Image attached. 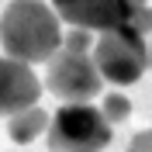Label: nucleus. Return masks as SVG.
Masks as SVG:
<instances>
[{
  "instance_id": "1",
  "label": "nucleus",
  "mask_w": 152,
  "mask_h": 152,
  "mask_svg": "<svg viewBox=\"0 0 152 152\" xmlns=\"http://www.w3.org/2000/svg\"><path fill=\"white\" fill-rule=\"evenodd\" d=\"M0 42L7 48V59L48 62L62 48L59 14L42 0H10L0 14Z\"/></svg>"
},
{
  "instance_id": "2",
  "label": "nucleus",
  "mask_w": 152,
  "mask_h": 152,
  "mask_svg": "<svg viewBox=\"0 0 152 152\" xmlns=\"http://www.w3.org/2000/svg\"><path fill=\"white\" fill-rule=\"evenodd\" d=\"M111 142V121L94 104H62L48 124L52 152H104Z\"/></svg>"
},
{
  "instance_id": "3",
  "label": "nucleus",
  "mask_w": 152,
  "mask_h": 152,
  "mask_svg": "<svg viewBox=\"0 0 152 152\" xmlns=\"http://www.w3.org/2000/svg\"><path fill=\"white\" fill-rule=\"evenodd\" d=\"M45 86L62 104H90L100 94V86H104V73H100V66H97V59L90 52L59 48L48 59Z\"/></svg>"
},
{
  "instance_id": "4",
  "label": "nucleus",
  "mask_w": 152,
  "mask_h": 152,
  "mask_svg": "<svg viewBox=\"0 0 152 152\" xmlns=\"http://www.w3.org/2000/svg\"><path fill=\"white\" fill-rule=\"evenodd\" d=\"M94 59H97V66H100L107 83L128 86L149 66L145 35L135 31L132 24L128 28H114V31H100V38H97V45H94Z\"/></svg>"
},
{
  "instance_id": "5",
  "label": "nucleus",
  "mask_w": 152,
  "mask_h": 152,
  "mask_svg": "<svg viewBox=\"0 0 152 152\" xmlns=\"http://www.w3.org/2000/svg\"><path fill=\"white\" fill-rule=\"evenodd\" d=\"M52 4L66 24L86 28V31L128 28L135 14L145 7V0H52Z\"/></svg>"
},
{
  "instance_id": "6",
  "label": "nucleus",
  "mask_w": 152,
  "mask_h": 152,
  "mask_svg": "<svg viewBox=\"0 0 152 152\" xmlns=\"http://www.w3.org/2000/svg\"><path fill=\"white\" fill-rule=\"evenodd\" d=\"M42 83L28 69V62L18 59H0V114H21L28 107H38Z\"/></svg>"
},
{
  "instance_id": "7",
  "label": "nucleus",
  "mask_w": 152,
  "mask_h": 152,
  "mask_svg": "<svg viewBox=\"0 0 152 152\" xmlns=\"http://www.w3.org/2000/svg\"><path fill=\"white\" fill-rule=\"evenodd\" d=\"M48 124H52V118H48L42 107H28V111H21V114H14V118H10L7 135H10V142L28 145V142H35L38 135L45 132Z\"/></svg>"
},
{
  "instance_id": "8",
  "label": "nucleus",
  "mask_w": 152,
  "mask_h": 152,
  "mask_svg": "<svg viewBox=\"0 0 152 152\" xmlns=\"http://www.w3.org/2000/svg\"><path fill=\"white\" fill-rule=\"evenodd\" d=\"M100 111H104V118H107L111 124H121L124 118L132 114V100H128L124 94H107L104 104H100Z\"/></svg>"
},
{
  "instance_id": "9",
  "label": "nucleus",
  "mask_w": 152,
  "mask_h": 152,
  "mask_svg": "<svg viewBox=\"0 0 152 152\" xmlns=\"http://www.w3.org/2000/svg\"><path fill=\"white\" fill-rule=\"evenodd\" d=\"M94 45V35L86 28H73V31H66V45L62 48H73V52H86V48Z\"/></svg>"
},
{
  "instance_id": "10",
  "label": "nucleus",
  "mask_w": 152,
  "mask_h": 152,
  "mask_svg": "<svg viewBox=\"0 0 152 152\" xmlns=\"http://www.w3.org/2000/svg\"><path fill=\"white\" fill-rule=\"evenodd\" d=\"M128 152H152V128L135 135L132 142H128Z\"/></svg>"
},
{
  "instance_id": "11",
  "label": "nucleus",
  "mask_w": 152,
  "mask_h": 152,
  "mask_svg": "<svg viewBox=\"0 0 152 152\" xmlns=\"http://www.w3.org/2000/svg\"><path fill=\"white\" fill-rule=\"evenodd\" d=\"M132 28H135V31H142V35H145V31H152V7H149V4H145V7L135 14Z\"/></svg>"
},
{
  "instance_id": "12",
  "label": "nucleus",
  "mask_w": 152,
  "mask_h": 152,
  "mask_svg": "<svg viewBox=\"0 0 152 152\" xmlns=\"http://www.w3.org/2000/svg\"><path fill=\"white\" fill-rule=\"evenodd\" d=\"M149 69H152V45H149Z\"/></svg>"
}]
</instances>
